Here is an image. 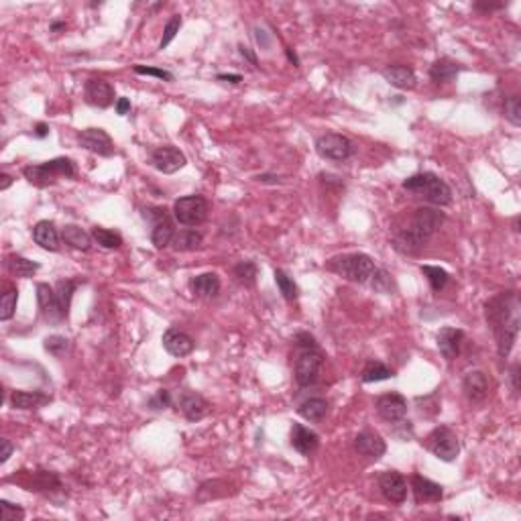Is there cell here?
I'll return each mask as SVG.
<instances>
[{
  "label": "cell",
  "mask_w": 521,
  "mask_h": 521,
  "mask_svg": "<svg viewBox=\"0 0 521 521\" xmlns=\"http://www.w3.org/2000/svg\"><path fill=\"white\" fill-rule=\"evenodd\" d=\"M520 314V295L513 290L497 293L485 304V320H487V324L493 330L497 353H499L501 358L509 357L513 346H515V342H517L521 322Z\"/></svg>",
  "instance_id": "obj_1"
},
{
  "label": "cell",
  "mask_w": 521,
  "mask_h": 521,
  "mask_svg": "<svg viewBox=\"0 0 521 521\" xmlns=\"http://www.w3.org/2000/svg\"><path fill=\"white\" fill-rule=\"evenodd\" d=\"M446 216L444 212L438 208H416L411 212V216L407 218L406 227L397 228L391 244L397 253L401 255H416L423 248V244L432 239V234H436L442 224H444Z\"/></svg>",
  "instance_id": "obj_2"
},
{
  "label": "cell",
  "mask_w": 521,
  "mask_h": 521,
  "mask_svg": "<svg viewBox=\"0 0 521 521\" xmlns=\"http://www.w3.org/2000/svg\"><path fill=\"white\" fill-rule=\"evenodd\" d=\"M293 342L297 348V355L293 360L295 381L299 387H309L318 381L320 369L324 365V353L320 350L318 342L309 332H297Z\"/></svg>",
  "instance_id": "obj_3"
},
{
  "label": "cell",
  "mask_w": 521,
  "mask_h": 521,
  "mask_svg": "<svg viewBox=\"0 0 521 521\" xmlns=\"http://www.w3.org/2000/svg\"><path fill=\"white\" fill-rule=\"evenodd\" d=\"M401 188L416 194L418 197L425 200L428 204L432 206H448L452 202V190L450 185L444 181V179L432 173V171H422V173H416V176H409V178L401 183Z\"/></svg>",
  "instance_id": "obj_4"
},
{
  "label": "cell",
  "mask_w": 521,
  "mask_h": 521,
  "mask_svg": "<svg viewBox=\"0 0 521 521\" xmlns=\"http://www.w3.org/2000/svg\"><path fill=\"white\" fill-rule=\"evenodd\" d=\"M328 271L336 273L346 281L353 283H360V285H369L371 277H373L374 260L371 255L367 253H344V255H336L326 263Z\"/></svg>",
  "instance_id": "obj_5"
},
{
  "label": "cell",
  "mask_w": 521,
  "mask_h": 521,
  "mask_svg": "<svg viewBox=\"0 0 521 521\" xmlns=\"http://www.w3.org/2000/svg\"><path fill=\"white\" fill-rule=\"evenodd\" d=\"M23 176L35 188H49L59 178H76V163L67 159V157H57V159H51V161L23 167Z\"/></svg>",
  "instance_id": "obj_6"
},
{
  "label": "cell",
  "mask_w": 521,
  "mask_h": 521,
  "mask_svg": "<svg viewBox=\"0 0 521 521\" xmlns=\"http://www.w3.org/2000/svg\"><path fill=\"white\" fill-rule=\"evenodd\" d=\"M425 448L442 462H454L460 454V440L448 425H438L428 434Z\"/></svg>",
  "instance_id": "obj_7"
},
{
  "label": "cell",
  "mask_w": 521,
  "mask_h": 521,
  "mask_svg": "<svg viewBox=\"0 0 521 521\" xmlns=\"http://www.w3.org/2000/svg\"><path fill=\"white\" fill-rule=\"evenodd\" d=\"M210 206L202 195H183L173 204V218L181 227H200L206 222Z\"/></svg>",
  "instance_id": "obj_8"
},
{
  "label": "cell",
  "mask_w": 521,
  "mask_h": 521,
  "mask_svg": "<svg viewBox=\"0 0 521 521\" xmlns=\"http://www.w3.org/2000/svg\"><path fill=\"white\" fill-rule=\"evenodd\" d=\"M357 145L340 132H326L316 139V153L326 161H346L355 155Z\"/></svg>",
  "instance_id": "obj_9"
},
{
  "label": "cell",
  "mask_w": 521,
  "mask_h": 521,
  "mask_svg": "<svg viewBox=\"0 0 521 521\" xmlns=\"http://www.w3.org/2000/svg\"><path fill=\"white\" fill-rule=\"evenodd\" d=\"M149 161L157 171H161L165 176H171V173H178L179 169H183L188 165V157L183 155V151H179L178 147L161 145L155 147L151 151Z\"/></svg>",
  "instance_id": "obj_10"
},
{
  "label": "cell",
  "mask_w": 521,
  "mask_h": 521,
  "mask_svg": "<svg viewBox=\"0 0 521 521\" xmlns=\"http://www.w3.org/2000/svg\"><path fill=\"white\" fill-rule=\"evenodd\" d=\"M78 143L81 149L94 153L98 157H113L114 155V141L110 134L100 127H90L78 132Z\"/></svg>",
  "instance_id": "obj_11"
},
{
  "label": "cell",
  "mask_w": 521,
  "mask_h": 521,
  "mask_svg": "<svg viewBox=\"0 0 521 521\" xmlns=\"http://www.w3.org/2000/svg\"><path fill=\"white\" fill-rule=\"evenodd\" d=\"M37 304H39V311L43 316V320L49 324H59L67 320L64 309L59 306L55 287H51L49 283H37Z\"/></svg>",
  "instance_id": "obj_12"
},
{
  "label": "cell",
  "mask_w": 521,
  "mask_h": 521,
  "mask_svg": "<svg viewBox=\"0 0 521 521\" xmlns=\"http://www.w3.org/2000/svg\"><path fill=\"white\" fill-rule=\"evenodd\" d=\"M84 98L90 106H96V108H108L116 104V92H114V86L104 78H90L84 86Z\"/></svg>",
  "instance_id": "obj_13"
},
{
  "label": "cell",
  "mask_w": 521,
  "mask_h": 521,
  "mask_svg": "<svg viewBox=\"0 0 521 521\" xmlns=\"http://www.w3.org/2000/svg\"><path fill=\"white\" fill-rule=\"evenodd\" d=\"M374 409L381 420L395 423L407 416V399L401 393H383L377 397Z\"/></svg>",
  "instance_id": "obj_14"
},
{
  "label": "cell",
  "mask_w": 521,
  "mask_h": 521,
  "mask_svg": "<svg viewBox=\"0 0 521 521\" xmlns=\"http://www.w3.org/2000/svg\"><path fill=\"white\" fill-rule=\"evenodd\" d=\"M379 491L393 505H401L407 499V481L401 472L383 471L379 474Z\"/></svg>",
  "instance_id": "obj_15"
},
{
  "label": "cell",
  "mask_w": 521,
  "mask_h": 521,
  "mask_svg": "<svg viewBox=\"0 0 521 521\" xmlns=\"http://www.w3.org/2000/svg\"><path fill=\"white\" fill-rule=\"evenodd\" d=\"M178 409L190 422H200L210 413V403L204 395L195 391H183L178 399Z\"/></svg>",
  "instance_id": "obj_16"
},
{
  "label": "cell",
  "mask_w": 521,
  "mask_h": 521,
  "mask_svg": "<svg viewBox=\"0 0 521 521\" xmlns=\"http://www.w3.org/2000/svg\"><path fill=\"white\" fill-rule=\"evenodd\" d=\"M163 348L171 355V357L176 358H183L188 357V355H192L195 348V342L194 338L188 334V332H183V330H179V328H167L165 332H163Z\"/></svg>",
  "instance_id": "obj_17"
},
{
  "label": "cell",
  "mask_w": 521,
  "mask_h": 521,
  "mask_svg": "<svg viewBox=\"0 0 521 521\" xmlns=\"http://www.w3.org/2000/svg\"><path fill=\"white\" fill-rule=\"evenodd\" d=\"M355 450L360 456L369 458V460H379L387 452V444H385V440L381 438L379 432L362 430V432H358L357 438H355Z\"/></svg>",
  "instance_id": "obj_18"
},
{
  "label": "cell",
  "mask_w": 521,
  "mask_h": 521,
  "mask_svg": "<svg viewBox=\"0 0 521 521\" xmlns=\"http://www.w3.org/2000/svg\"><path fill=\"white\" fill-rule=\"evenodd\" d=\"M462 342H464V330H460V328L444 326V328H440V332L436 334V344H438L440 355L446 360H454L460 355Z\"/></svg>",
  "instance_id": "obj_19"
},
{
  "label": "cell",
  "mask_w": 521,
  "mask_h": 521,
  "mask_svg": "<svg viewBox=\"0 0 521 521\" xmlns=\"http://www.w3.org/2000/svg\"><path fill=\"white\" fill-rule=\"evenodd\" d=\"M462 391L471 403H483L488 397V377L485 371H469L462 377Z\"/></svg>",
  "instance_id": "obj_20"
},
{
  "label": "cell",
  "mask_w": 521,
  "mask_h": 521,
  "mask_svg": "<svg viewBox=\"0 0 521 521\" xmlns=\"http://www.w3.org/2000/svg\"><path fill=\"white\" fill-rule=\"evenodd\" d=\"M293 450H297L302 456H311L320 448V436L306 428L304 423H293L292 436H290Z\"/></svg>",
  "instance_id": "obj_21"
},
{
  "label": "cell",
  "mask_w": 521,
  "mask_h": 521,
  "mask_svg": "<svg viewBox=\"0 0 521 521\" xmlns=\"http://www.w3.org/2000/svg\"><path fill=\"white\" fill-rule=\"evenodd\" d=\"M411 491L418 503H438L444 499V487L422 474L411 476Z\"/></svg>",
  "instance_id": "obj_22"
},
{
  "label": "cell",
  "mask_w": 521,
  "mask_h": 521,
  "mask_svg": "<svg viewBox=\"0 0 521 521\" xmlns=\"http://www.w3.org/2000/svg\"><path fill=\"white\" fill-rule=\"evenodd\" d=\"M381 74H383L385 81L397 90H413L418 84V76L409 65H387Z\"/></svg>",
  "instance_id": "obj_23"
},
{
  "label": "cell",
  "mask_w": 521,
  "mask_h": 521,
  "mask_svg": "<svg viewBox=\"0 0 521 521\" xmlns=\"http://www.w3.org/2000/svg\"><path fill=\"white\" fill-rule=\"evenodd\" d=\"M59 239H62V234H59V230L51 220H39L33 227V241L39 244L43 251L57 253L59 251Z\"/></svg>",
  "instance_id": "obj_24"
},
{
  "label": "cell",
  "mask_w": 521,
  "mask_h": 521,
  "mask_svg": "<svg viewBox=\"0 0 521 521\" xmlns=\"http://www.w3.org/2000/svg\"><path fill=\"white\" fill-rule=\"evenodd\" d=\"M220 287H222V283H220V277L216 275V273H202V275H195L190 281V290L200 299H214V297H218Z\"/></svg>",
  "instance_id": "obj_25"
},
{
  "label": "cell",
  "mask_w": 521,
  "mask_h": 521,
  "mask_svg": "<svg viewBox=\"0 0 521 521\" xmlns=\"http://www.w3.org/2000/svg\"><path fill=\"white\" fill-rule=\"evenodd\" d=\"M51 397L41 393V391H13L11 393V406L21 411H29V409H39V407L47 406Z\"/></svg>",
  "instance_id": "obj_26"
},
{
  "label": "cell",
  "mask_w": 521,
  "mask_h": 521,
  "mask_svg": "<svg viewBox=\"0 0 521 521\" xmlns=\"http://www.w3.org/2000/svg\"><path fill=\"white\" fill-rule=\"evenodd\" d=\"M462 71V65L454 62V59H448V57H442L438 62H434L430 67V80L434 84H450L458 78V74Z\"/></svg>",
  "instance_id": "obj_27"
},
{
  "label": "cell",
  "mask_w": 521,
  "mask_h": 521,
  "mask_svg": "<svg viewBox=\"0 0 521 521\" xmlns=\"http://www.w3.org/2000/svg\"><path fill=\"white\" fill-rule=\"evenodd\" d=\"M202 244H204V234L195 228H185V230L176 232L171 241V248L176 253H192V251L202 248Z\"/></svg>",
  "instance_id": "obj_28"
},
{
  "label": "cell",
  "mask_w": 521,
  "mask_h": 521,
  "mask_svg": "<svg viewBox=\"0 0 521 521\" xmlns=\"http://www.w3.org/2000/svg\"><path fill=\"white\" fill-rule=\"evenodd\" d=\"M176 222L167 216H163L161 220H157L153 228H151V243L155 244V248H167L173 236H176Z\"/></svg>",
  "instance_id": "obj_29"
},
{
  "label": "cell",
  "mask_w": 521,
  "mask_h": 521,
  "mask_svg": "<svg viewBox=\"0 0 521 521\" xmlns=\"http://www.w3.org/2000/svg\"><path fill=\"white\" fill-rule=\"evenodd\" d=\"M328 411H330V403H328V399H324V397H309V399H306L304 403H299V407H297V413L304 420H308L311 423L322 422L326 416H328Z\"/></svg>",
  "instance_id": "obj_30"
},
{
  "label": "cell",
  "mask_w": 521,
  "mask_h": 521,
  "mask_svg": "<svg viewBox=\"0 0 521 521\" xmlns=\"http://www.w3.org/2000/svg\"><path fill=\"white\" fill-rule=\"evenodd\" d=\"M62 239L67 246L78 248V251H90V246H92V234H88L78 224H65L62 228Z\"/></svg>",
  "instance_id": "obj_31"
},
{
  "label": "cell",
  "mask_w": 521,
  "mask_h": 521,
  "mask_svg": "<svg viewBox=\"0 0 521 521\" xmlns=\"http://www.w3.org/2000/svg\"><path fill=\"white\" fill-rule=\"evenodd\" d=\"M6 269H8L11 275L21 277V279H29V277H33L41 269V265L37 260L23 257V255H8L6 257Z\"/></svg>",
  "instance_id": "obj_32"
},
{
  "label": "cell",
  "mask_w": 521,
  "mask_h": 521,
  "mask_svg": "<svg viewBox=\"0 0 521 521\" xmlns=\"http://www.w3.org/2000/svg\"><path fill=\"white\" fill-rule=\"evenodd\" d=\"M31 483H25L27 491H59L62 481L55 472L51 471H35L29 474Z\"/></svg>",
  "instance_id": "obj_33"
},
{
  "label": "cell",
  "mask_w": 521,
  "mask_h": 521,
  "mask_svg": "<svg viewBox=\"0 0 521 521\" xmlns=\"http://www.w3.org/2000/svg\"><path fill=\"white\" fill-rule=\"evenodd\" d=\"M80 279H59L53 287L57 293V299H59V306L64 309L65 318H69V308H71V299H74V293L78 292L80 287Z\"/></svg>",
  "instance_id": "obj_34"
},
{
  "label": "cell",
  "mask_w": 521,
  "mask_h": 521,
  "mask_svg": "<svg viewBox=\"0 0 521 521\" xmlns=\"http://www.w3.org/2000/svg\"><path fill=\"white\" fill-rule=\"evenodd\" d=\"M393 377H395V371L389 369L387 365H383L381 360H369L360 373L362 383H379V381H387Z\"/></svg>",
  "instance_id": "obj_35"
},
{
  "label": "cell",
  "mask_w": 521,
  "mask_h": 521,
  "mask_svg": "<svg viewBox=\"0 0 521 521\" xmlns=\"http://www.w3.org/2000/svg\"><path fill=\"white\" fill-rule=\"evenodd\" d=\"M90 234H92V241H94L98 246L106 248V251H116V248L122 246V236H120V232H116V230L94 227Z\"/></svg>",
  "instance_id": "obj_36"
},
{
  "label": "cell",
  "mask_w": 521,
  "mask_h": 521,
  "mask_svg": "<svg viewBox=\"0 0 521 521\" xmlns=\"http://www.w3.org/2000/svg\"><path fill=\"white\" fill-rule=\"evenodd\" d=\"M232 275L243 287H253L257 283V265L253 260H239L232 267Z\"/></svg>",
  "instance_id": "obj_37"
},
{
  "label": "cell",
  "mask_w": 521,
  "mask_h": 521,
  "mask_svg": "<svg viewBox=\"0 0 521 521\" xmlns=\"http://www.w3.org/2000/svg\"><path fill=\"white\" fill-rule=\"evenodd\" d=\"M422 273L425 275V279H428V283H430L432 292H436V293L442 292V290L448 285V281H450L448 271H446V269H442V267H436V265H422Z\"/></svg>",
  "instance_id": "obj_38"
},
{
  "label": "cell",
  "mask_w": 521,
  "mask_h": 521,
  "mask_svg": "<svg viewBox=\"0 0 521 521\" xmlns=\"http://www.w3.org/2000/svg\"><path fill=\"white\" fill-rule=\"evenodd\" d=\"M275 283L277 287H279V293L283 295V299L285 302H297V297H299V290H297V283L293 281V277H290L283 269H275Z\"/></svg>",
  "instance_id": "obj_39"
},
{
  "label": "cell",
  "mask_w": 521,
  "mask_h": 521,
  "mask_svg": "<svg viewBox=\"0 0 521 521\" xmlns=\"http://www.w3.org/2000/svg\"><path fill=\"white\" fill-rule=\"evenodd\" d=\"M43 348L51 357L64 358L69 353V348H71V342H69V338L62 336V334H51L43 340Z\"/></svg>",
  "instance_id": "obj_40"
},
{
  "label": "cell",
  "mask_w": 521,
  "mask_h": 521,
  "mask_svg": "<svg viewBox=\"0 0 521 521\" xmlns=\"http://www.w3.org/2000/svg\"><path fill=\"white\" fill-rule=\"evenodd\" d=\"M222 487H228V483H224V481H206V483H202V487L197 488V501L206 503V501H212V499L227 497L228 491H218Z\"/></svg>",
  "instance_id": "obj_41"
},
{
  "label": "cell",
  "mask_w": 521,
  "mask_h": 521,
  "mask_svg": "<svg viewBox=\"0 0 521 521\" xmlns=\"http://www.w3.org/2000/svg\"><path fill=\"white\" fill-rule=\"evenodd\" d=\"M369 285H371L377 293H385V295H391V293L395 292V281H393L391 273L389 271H385V269H379V267L374 269Z\"/></svg>",
  "instance_id": "obj_42"
},
{
  "label": "cell",
  "mask_w": 521,
  "mask_h": 521,
  "mask_svg": "<svg viewBox=\"0 0 521 521\" xmlns=\"http://www.w3.org/2000/svg\"><path fill=\"white\" fill-rule=\"evenodd\" d=\"M16 302H18V290L16 287H6V292L0 297V320L8 322L16 311Z\"/></svg>",
  "instance_id": "obj_43"
},
{
  "label": "cell",
  "mask_w": 521,
  "mask_h": 521,
  "mask_svg": "<svg viewBox=\"0 0 521 521\" xmlns=\"http://www.w3.org/2000/svg\"><path fill=\"white\" fill-rule=\"evenodd\" d=\"M503 114L509 125L521 127V100L517 94H511V96L505 98Z\"/></svg>",
  "instance_id": "obj_44"
},
{
  "label": "cell",
  "mask_w": 521,
  "mask_h": 521,
  "mask_svg": "<svg viewBox=\"0 0 521 521\" xmlns=\"http://www.w3.org/2000/svg\"><path fill=\"white\" fill-rule=\"evenodd\" d=\"M181 25H183V18L181 15H171V18L165 23V29H163V37L161 41H159V49H165L176 37H178L179 29H181Z\"/></svg>",
  "instance_id": "obj_45"
},
{
  "label": "cell",
  "mask_w": 521,
  "mask_h": 521,
  "mask_svg": "<svg viewBox=\"0 0 521 521\" xmlns=\"http://www.w3.org/2000/svg\"><path fill=\"white\" fill-rule=\"evenodd\" d=\"M132 71L137 76H149V78H157V80L163 81H173V74L163 69V67H151V65H132Z\"/></svg>",
  "instance_id": "obj_46"
},
{
  "label": "cell",
  "mask_w": 521,
  "mask_h": 521,
  "mask_svg": "<svg viewBox=\"0 0 521 521\" xmlns=\"http://www.w3.org/2000/svg\"><path fill=\"white\" fill-rule=\"evenodd\" d=\"M0 511H2V521H23L25 520V509L21 505L11 503L6 499L0 501Z\"/></svg>",
  "instance_id": "obj_47"
},
{
  "label": "cell",
  "mask_w": 521,
  "mask_h": 521,
  "mask_svg": "<svg viewBox=\"0 0 521 521\" xmlns=\"http://www.w3.org/2000/svg\"><path fill=\"white\" fill-rule=\"evenodd\" d=\"M147 407L153 409V411H161V409H167L171 407V393L167 389H159L149 401H147Z\"/></svg>",
  "instance_id": "obj_48"
},
{
  "label": "cell",
  "mask_w": 521,
  "mask_h": 521,
  "mask_svg": "<svg viewBox=\"0 0 521 521\" xmlns=\"http://www.w3.org/2000/svg\"><path fill=\"white\" fill-rule=\"evenodd\" d=\"M503 6H507L505 2H481V0L472 4V8L479 11V13H493V11H499Z\"/></svg>",
  "instance_id": "obj_49"
},
{
  "label": "cell",
  "mask_w": 521,
  "mask_h": 521,
  "mask_svg": "<svg viewBox=\"0 0 521 521\" xmlns=\"http://www.w3.org/2000/svg\"><path fill=\"white\" fill-rule=\"evenodd\" d=\"M0 448H2V452H0V464H4V462H8V458L15 452V446L6 438H2L0 440Z\"/></svg>",
  "instance_id": "obj_50"
},
{
  "label": "cell",
  "mask_w": 521,
  "mask_h": 521,
  "mask_svg": "<svg viewBox=\"0 0 521 521\" xmlns=\"http://www.w3.org/2000/svg\"><path fill=\"white\" fill-rule=\"evenodd\" d=\"M114 110L118 116H127L130 113V100L129 98H116V104H114Z\"/></svg>",
  "instance_id": "obj_51"
},
{
  "label": "cell",
  "mask_w": 521,
  "mask_h": 521,
  "mask_svg": "<svg viewBox=\"0 0 521 521\" xmlns=\"http://www.w3.org/2000/svg\"><path fill=\"white\" fill-rule=\"evenodd\" d=\"M239 53H241V55H243L244 59H246V62H248V64H251V65H255V67L259 65V62H257V55L253 53V49H251V47H244V45H239Z\"/></svg>",
  "instance_id": "obj_52"
},
{
  "label": "cell",
  "mask_w": 521,
  "mask_h": 521,
  "mask_svg": "<svg viewBox=\"0 0 521 521\" xmlns=\"http://www.w3.org/2000/svg\"><path fill=\"white\" fill-rule=\"evenodd\" d=\"M520 371H521V367H520V362H515L513 367H511V385H513V391L515 393H520Z\"/></svg>",
  "instance_id": "obj_53"
},
{
  "label": "cell",
  "mask_w": 521,
  "mask_h": 521,
  "mask_svg": "<svg viewBox=\"0 0 521 521\" xmlns=\"http://www.w3.org/2000/svg\"><path fill=\"white\" fill-rule=\"evenodd\" d=\"M216 80L228 81V84H241V81H243V76H241V74H218Z\"/></svg>",
  "instance_id": "obj_54"
},
{
  "label": "cell",
  "mask_w": 521,
  "mask_h": 521,
  "mask_svg": "<svg viewBox=\"0 0 521 521\" xmlns=\"http://www.w3.org/2000/svg\"><path fill=\"white\" fill-rule=\"evenodd\" d=\"M49 125H45V122H37L35 125V130H33V134L37 137V139H45V137H49Z\"/></svg>",
  "instance_id": "obj_55"
},
{
  "label": "cell",
  "mask_w": 521,
  "mask_h": 521,
  "mask_svg": "<svg viewBox=\"0 0 521 521\" xmlns=\"http://www.w3.org/2000/svg\"><path fill=\"white\" fill-rule=\"evenodd\" d=\"M11 185H13V178H11L8 173H2V176H0V190L4 192V190H8Z\"/></svg>",
  "instance_id": "obj_56"
},
{
  "label": "cell",
  "mask_w": 521,
  "mask_h": 521,
  "mask_svg": "<svg viewBox=\"0 0 521 521\" xmlns=\"http://www.w3.org/2000/svg\"><path fill=\"white\" fill-rule=\"evenodd\" d=\"M257 181H260V183H281V181H279V178H275V176H267V173H263V176H257Z\"/></svg>",
  "instance_id": "obj_57"
},
{
  "label": "cell",
  "mask_w": 521,
  "mask_h": 521,
  "mask_svg": "<svg viewBox=\"0 0 521 521\" xmlns=\"http://www.w3.org/2000/svg\"><path fill=\"white\" fill-rule=\"evenodd\" d=\"M285 55H287V59H290V64H293L295 67H299V57L295 55V51L293 49H285Z\"/></svg>",
  "instance_id": "obj_58"
},
{
  "label": "cell",
  "mask_w": 521,
  "mask_h": 521,
  "mask_svg": "<svg viewBox=\"0 0 521 521\" xmlns=\"http://www.w3.org/2000/svg\"><path fill=\"white\" fill-rule=\"evenodd\" d=\"M49 31H51V33L65 31V23H62V21H55V23H51V25H49Z\"/></svg>",
  "instance_id": "obj_59"
}]
</instances>
